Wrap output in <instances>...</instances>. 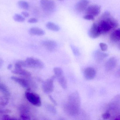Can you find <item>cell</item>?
Listing matches in <instances>:
<instances>
[{
    "instance_id": "cell-21",
    "label": "cell",
    "mask_w": 120,
    "mask_h": 120,
    "mask_svg": "<svg viewBox=\"0 0 120 120\" xmlns=\"http://www.w3.org/2000/svg\"><path fill=\"white\" fill-rule=\"evenodd\" d=\"M0 92H1L4 95L9 97L10 93L8 88L4 84L0 83Z\"/></svg>"
},
{
    "instance_id": "cell-36",
    "label": "cell",
    "mask_w": 120,
    "mask_h": 120,
    "mask_svg": "<svg viewBox=\"0 0 120 120\" xmlns=\"http://www.w3.org/2000/svg\"><path fill=\"white\" fill-rule=\"evenodd\" d=\"M3 64V61L1 59H0V68L2 66Z\"/></svg>"
},
{
    "instance_id": "cell-18",
    "label": "cell",
    "mask_w": 120,
    "mask_h": 120,
    "mask_svg": "<svg viewBox=\"0 0 120 120\" xmlns=\"http://www.w3.org/2000/svg\"><path fill=\"white\" fill-rule=\"evenodd\" d=\"M110 40L114 42H119L120 40V30L119 28L114 31L110 36Z\"/></svg>"
},
{
    "instance_id": "cell-4",
    "label": "cell",
    "mask_w": 120,
    "mask_h": 120,
    "mask_svg": "<svg viewBox=\"0 0 120 120\" xmlns=\"http://www.w3.org/2000/svg\"><path fill=\"white\" fill-rule=\"evenodd\" d=\"M119 98L116 97L109 104L108 106V110L107 112H109L111 115V118H117L119 117L118 114H119Z\"/></svg>"
},
{
    "instance_id": "cell-17",
    "label": "cell",
    "mask_w": 120,
    "mask_h": 120,
    "mask_svg": "<svg viewBox=\"0 0 120 120\" xmlns=\"http://www.w3.org/2000/svg\"><path fill=\"white\" fill-rule=\"evenodd\" d=\"M61 87L64 89H66L67 87V81L64 75V74H60L55 76Z\"/></svg>"
},
{
    "instance_id": "cell-5",
    "label": "cell",
    "mask_w": 120,
    "mask_h": 120,
    "mask_svg": "<svg viewBox=\"0 0 120 120\" xmlns=\"http://www.w3.org/2000/svg\"><path fill=\"white\" fill-rule=\"evenodd\" d=\"M11 79L19 83L24 88L26 89L28 91H30L31 88H36L37 86L36 84L31 81L27 80L23 78H19L15 76L11 77Z\"/></svg>"
},
{
    "instance_id": "cell-37",
    "label": "cell",
    "mask_w": 120,
    "mask_h": 120,
    "mask_svg": "<svg viewBox=\"0 0 120 120\" xmlns=\"http://www.w3.org/2000/svg\"></svg>"
},
{
    "instance_id": "cell-24",
    "label": "cell",
    "mask_w": 120,
    "mask_h": 120,
    "mask_svg": "<svg viewBox=\"0 0 120 120\" xmlns=\"http://www.w3.org/2000/svg\"><path fill=\"white\" fill-rule=\"evenodd\" d=\"M21 114H26L28 115V113L29 111V107L26 105H23L20 108Z\"/></svg>"
},
{
    "instance_id": "cell-3",
    "label": "cell",
    "mask_w": 120,
    "mask_h": 120,
    "mask_svg": "<svg viewBox=\"0 0 120 120\" xmlns=\"http://www.w3.org/2000/svg\"><path fill=\"white\" fill-rule=\"evenodd\" d=\"M22 67L36 69H42L45 67L44 63L40 60L33 57H28L25 61H17Z\"/></svg>"
},
{
    "instance_id": "cell-31",
    "label": "cell",
    "mask_w": 120,
    "mask_h": 120,
    "mask_svg": "<svg viewBox=\"0 0 120 120\" xmlns=\"http://www.w3.org/2000/svg\"><path fill=\"white\" fill-rule=\"evenodd\" d=\"M38 22V20L36 18H31L28 21V22L30 23H35Z\"/></svg>"
},
{
    "instance_id": "cell-25",
    "label": "cell",
    "mask_w": 120,
    "mask_h": 120,
    "mask_svg": "<svg viewBox=\"0 0 120 120\" xmlns=\"http://www.w3.org/2000/svg\"><path fill=\"white\" fill-rule=\"evenodd\" d=\"M70 47L74 55L76 56H78L80 55V53L79 49L77 47L72 45H71Z\"/></svg>"
},
{
    "instance_id": "cell-32",
    "label": "cell",
    "mask_w": 120,
    "mask_h": 120,
    "mask_svg": "<svg viewBox=\"0 0 120 120\" xmlns=\"http://www.w3.org/2000/svg\"><path fill=\"white\" fill-rule=\"evenodd\" d=\"M3 118L4 120H10V119H12V118H11V117L9 115H8V114H4L3 115Z\"/></svg>"
},
{
    "instance_id": "cell-9",
    "label": "cell",
    "mask_w": 120,
    "mask_h": 120,
    "mask_svg": "<svg viewBox=\"0 0 120 120\" xmlns=\"http://www.w3.org/2000/svg\"><path fill=\"white\" fill-rule=\"evenodd\" d=\"M40 4L43 9L48 12L53 11L56 8L55 3L52 0H41Z\"/></svg>"
},
{
    "instance_id": "cell-22",
    "label": "cell",
    "mask_w": 120,
    "mask_h": 120,
    "mask_svg": "<svg viewBox=\"0 0 120 120\" xmlns=\"http://www.w3.org/2000/svg\"><path fill=\"white\" fill-rule=\"evenodd\" d=\"M18 5L21 9L24 10H28L29 8V5L28 2L24 0L19 1Z\"/></svg>"
},
{
    "instance_id": "cell-10",
    "label": "cell",
    "mask_w": 120,
    "mask_h": 120,
    "mask_svg": "<svg viewBox=\"0 0 120 120\" xmlns=\"http://www.w3.org/2000/svg\"><path fill=\"white\" fill-rule=\"evenodd\" d=\"M88 35L90 38L93 39L97 38L101 35L97 24L94 23L92 25L88 31Z\"/></svg>"
},
{
    "instance_id": "cell-7",
    "label": "cell",
    "mask_w": 120,
    "mask_h": 120,
    "mask_svg": "<svg viewBox=\"0 0 120 120\" xmlns=\"http://www.w3.org/2000/svg\"><path fill=\"white\" fill-rule=\"evenodd\" d=\"M55 77L54 75L44 81L42 85V88L44 93L49 94L53 92L54 89V80Z\"/></svg>"
},
{
    "instance_id": "cell-8",
    "label": "cell",
    "mask_w": 120,
    "mask_h": 120,
    "mask_svg": "<svg viewBox=\"0 0 120 120\" xmlns=\"http://www.w3.org/2000/svg\"><path fill=\"white\" fill-rule=\"evenodd\" d=\"M15 69L11 71L12 73L19 75L26 78H29L31 76V73L28 71L23 69L22 67L18 62H17L15 63Z\"/></svg>"
},
{
    "instance_id": "cell-14",
    "label": "cell",
    "mask_w": 120,
    "mask_h": 120,
    "mask_svg": "<svg viewBox=\"0 0 120 120\" xmlns=\"http://www.w3.org/2000/svg\"><path fill=\"white\" fill-rule=\"evenodd\" d=\"M117 60L114 57H110L105 63V69L110 71L115 68L117 64Z\"/></svg>"
},
{
    "instance_id": "cell-23",
    "label": "cell",
    "mask_w": 120,
    "mask_h": 120,
    "mask_svg": "<svg viewBox=\"0 0 120 120\" xmlns=\"http://www.w3.org/2000/svg\"><path fill=\"white\" fill-rule=\"evenodd\" d=\"M13 19L15 21L19 22H23L25 21V19L22 15L19 14H15L13 16Z\"/></svg>"
},
{
    "instance_id": "cell-13",
    "label": "cell",
    "mask_w": 120,
    "mask_h": 120,
    "mask_svg": "<svg viewBox=\"0 0 120 120\" xmlns=\"http://www.w3.org/2000/svg\"><path fill=\"white\" fill-rule=\"evenodd\" d=\"M83 74L84 77L86 80H90L95 78L97 72L93 67H88L84 69Z\"/></svg>"
},
{
    "instance_id": "cell-33",
    "label": "cell",
    "mask_w": 120,
    "mask_h": 120,
    "mask_svg": "<svg viewBox=\"0 0 120 120\" xmlns=\"http://www.w3.org/2000/svg\"><path fill=\"white\" fill-rule=\"evenodd\" d=\"M21 14L22 16H23L24 17H26V18L28 17L29 16V14L28 12H22L21 13Z\"/></svg>"
},
{
    "instance_id": "cell-6",
    "label": "cell",
    "mask_w": 120,
    "mask_h": 120,
    "mask_svg": "<svg viewBox=\"0 0 120 120\" xmlns=\"http://www.w3.org/2000/svg\"><path fill=\"white\" fill-rule=\"evenodd\" d=\"M25 96L27 100L34 106L40 107L42 105L41 98L38 94L27 90L25 93Z\"/></svg>"
},
{
    "instance_id": "cell-26",
    "label": "cell",
    "mask_w": 120,
    "mask_h": 120,
    "mask_svg": "<svg viewBox=\"0 0 120 120\" xmlns=\"http://www.w3.org/2000/svg\"><path fill=\"white\" fill-rule=\"evenodd\" d=\"M47 109L50 112L54 114H56V109L52 105H47Z\"/></svg>"
},
{
    "instance_id": "cell-15",
    "label": "cell",
    "mask_w": 120,
    "mask_h": 120,
    "mask_svg": "<svg viewBox=\"0 0 120 120\" xmlns=\"http://www.w3.org/2000/svg\"><path fill=\"white\" fill-rule=\"evenodd\" d=\"M89 4L88 0H80L76 4V9L79 12L85 11L88 7Z\"/></svg>"
},
{
    "instance_id": "cell-34",
    "label": "cell",
    "mask_w": 120,
    "mask_h": 120,
    "mask_svg": "<svg viewBox=\"0 0 120 120\" xmlns=\"http://www.w3.org/2000/svg\"><path fill=\"white\" fill-rule=\"evenodd\" d=\"M49 99H50L51 101H52V102L55 105H57V102H56V101L54 99V98L52 97V96H50V95H49Z\"/></svg>"
},
{
    "instance_id": "cell-19",
    "label": "cell",
    "mask_w": 120,
    "mask_h": 120,
    "mask_svg": "<svg viewBox=\"0 0 120 120\" xmlns=\"http://www.w3.org/2000/svg\"><path fill=\"white\" fill-rule=\"evenodd\" d=\"M29 33L32 35L42 36L45 35V31L38 27H33L31 28L29 30Z\"/></svg>"
},
{
    "instance_id": "cell-1",
    "label": "cell",
    "mask_w": 120,
    "mask_h": 120,
    "mask_svg": "<svg viewBox=\"0 0 120 120\" xmlns=\"http://www.w3.org/2000/svg\"><path fill=\"white\" fill-rule=\"evenodd\" d=\"M68 101L64 106L66 113L71 116H76L80 112L81 100L80 94L78 92L71 93L68 97Z\"/></svg>"
},
{
    "instance_id": "cell-27",
    "label": "cell",
    "mask_w": 120,
    "mask_h": 120,
    "mask_svg": "<svg viewBox=\"0 0 120 120\" xmlns=\"http://www.w3.org/2000/svg\"><path fill=\"white\" fill-rule=\"evenodd\" d=\"M100 47L101 48V50L102 52H105L107 51L108 49V46L106 43H100L99 44Z\"/></svg>"
},
{
    "instance_id": "cell-29",
    "label": "cell",
    "mask_w": 120,
    "mask_h": 120,
    "mask_svg": "<svg viewBox=\"0 0 120 120\" xmlns=\"http://www.w3.org/2000/svg\"><path fill=\"white\" fill-rule=\"evenodd\" d=\"M83 18L86 20L93 21L94 19V17L90 15L86 14L83 17Z\"/></svg>"
},
{
    "instance_id": "cell-20",
    "label": "cell",
    "mask_w": 120,
    "mask_h": 120,
    "mask_svg": "<svg viewBox=\"0 0 120 120\" xmlns=\"http://www.w3.org/2000/svg\"><path fill=\"white\" fill-rule=\"evenodd\" d=\"M46 27L48 30L52 31L57 32L60 30V27L58 25L51 22H48L46 24Z\"/></svg>"
},
{
    "instance_id": "cell-11",
    "label": "cell",
    "mask_w": 120,
    "mask_h": 120,
    "mask_svg": "<svg viewBox=\"0 0 120 120\" xmlns=\"http://www.w3.org/2000/svg\"><path fill=\"white\" fill-rule=\"evenodd\" d=\"M101 10V7L99 5H92L88 6L85 11L86 14L90 15L94 17L99 14Z\"/></svg>"
},
{
    "instance_id": "cell-28",
    "label": "cell",
    "mask_w": 120,
    "mask_h": 120,
    "mask_svg": "<svg viewBox=\"0 0 120 120\" xmlns=\"http://www.w3.org/2000/svg\"><path fill=\"white\" fill-rule=\"evenodd\" d=\"M102 117L104 119H109L111 118V115L107 112H104L102 114Z\"/></svg>"
},
{
    "instance_id": "cell-16",
    "label": "cell",
    "mask_w": 120,
    "mask_h": 120,
    "mask_svg": "<svg viewBox=\"0 0 120 120\" xmlns=\"http://www.w3.org/2000/svg\"><path fill=\"white\" fill-rule=\"evenodd\" d=\"M108 55L109 54L107 53L99 50H96L93 53L94 59L96 61L99 62L101 61L107 57Z\"/></svg>"
},
{
    "instance_id": "cell-12",
    "label": "cell",
    "mask_w": 120,
    "mask_h": 120,
    "mask_svg": "<svg viewBox=\"0 0 120 120\" xmlns=\"http://www.w3.org/2000/svg\"><path fill=\"white\" fill-rule=\"evenodd\" d=\"M42 45L45 49L51 52L55 51L57 47V43L52 40L43 41L42 42Z\"/></svg>"
},
{
    "instance_id": "cell-30",
    "label": "cell",
    "mask_w": 120,
    "mask_h": 120,
    "mask_svg": "<svg viewBox=\"0 0 120 120\" xmlns=\"http://www.w3.org/2000/svg\"><path fill=\"white\" fill-rule=\"evenodd\" d=\"M20 117L23 120H29L31 119L29 115L21 114L20 115Z\"/></svg>"
},
{
    "instance_id": "cell-2",
    "label": "cell",
    "mask_w": 120,
    "mask_h": 120,
    "mask_svg": "<svg viewBox=\"0 0 120 120\" xmlns=\"http://www.w3.org/2000/svg\"><path fill=\"white\" fill-rule=\"evenodd\" d=\"M97 24L101 34L107 33L112 29L116 28L119 25L117 20L108 11L104 12Z\"/></svg>"
},
{
    "instance_id": "cell-35",
    "label": "cell",
    "mask_w": 120,
    "mask_h": 120,
    "mask_svg": "<svg viewBox=\"0 0 120 120\" xmlns=\"http://www.w3.org/2000/svg\"><path fill=\"white\" fill-rule=\"evenodd\" d=\"M12 68V65L11 64H8L7 67L8 69H9V70H10V69H11Z\"/></svg>"
}]
</instances>
